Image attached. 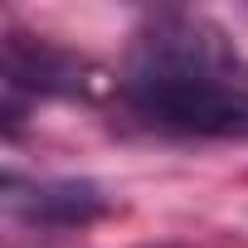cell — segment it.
<instances>
[{
    "label": "cell",
    "mask_w": 248,
    "mask_h": 248,
    "mask_svg": "<svg viewBox=\"0 0 248 248\" xmlns=\"http://www.w3.org/2000/svg\"><path fill=\"white\" fill-rule=\"evenodd\" d=\"M127 107L146 127L175 137H248V83L204 68H137Z\"/></svg>",
    "instance_id": "1"
},
{
    "label": "cell",
    "mask_w": 248,
    "mask_h": 248,
    "mask_svg": "<svg viewBox=\"0 0 248 248\" xmlns=\"http://www.w3.org/2000/svg\"><path fill=\"white\" fill-rule=\"evenodd\" d=\"M88 73L93 68L78 54H68V49H59L49 39H25V34H10L5 39V88H10V97L15 93L78 97V93L93 88Z\"/></svg>",
    "instance_id": "2"
},
{
    "label": "cell",
    "mask_w": 248,
    "mask_h": 248,
    "mask_svg": "<svg viewBox=\"0 0 248 248\" xmlns=\"http://www.w3.org/2000/svg\"><path fill=\"white\" fill-rule=\"evenodd\" d=\"M112 209V200L97 190V185H88V180H59V185H44V190H34V200H30V214L34 219H44V224H88V219H97V214H107Z\"/></svg>",
    "instance_id": "3"
}]
</instances>
